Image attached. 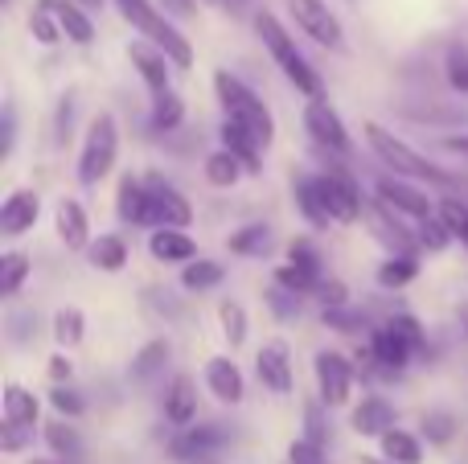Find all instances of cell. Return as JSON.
I'll use <instances>...</instances> for the list:
<instances>
[{"mask_svg": "<svg viewBox=\"0 0 468 464\" xmlns=\"http://www.w3.org/2000/svg\"><path fill=\"white\" fill-rule=\"evenodd\" d=\"M115 8H120L123 21L140 33V41L165 49L177 70H189V66H194V46L186 41V33H177V25H173L161 8H153L148 0H115Z\"/></svg>", "mask_w": 468, "mask_h": 464, "instance_id": "6da1fadb", "label": "cell"}, {"mask_svg": "<svg viewBox=\"0 0 468 464\" xmlns=\"http://www.w3.org/2000/svg\"><path fill=\"white\" fill-rule=\"evenodd\" d=\"M255 33H259V41L267 46V54L275 58V66L283 70V79H288L300 95L321 99V74H316L313 66H308V58L296 49L292 33L280 25V16L275 13H255Z\"/></svg>", "mask_w": 468, "mask_h": 464, "instance_id": "7a4b0ae2", "label": "cell"}, {"mask_svg": "<svg viewBox=\"0 0 468 464\" xmlns=\"http://www.w3.org/2000/svg\"><path fill=\"white\" fill-rule=\"evenodd\" d=\"M214 90H218L222 115H227V120H234L239 128H247L263 148H271V140H275V120H271V111H267L263 99H259L255 90H250L247 82H242L239 74H230V70H218V74H214Z\"/></svg>", "mask_w": 468, "mask_h": 464, "instance_id": "3957f363", "label": "cell"}, {"mask_svg": "<svg viewBox=\"0 0 468 464\" xmlns=\"http://www.w3.org/2000/svg\"><path fill=\"white\" fill-rule=\"evenodd\" d=\"M366 144L374 148V156H378L382 164L395 169V177H407V181H452L444 169H436L420 148H411L407 140H399L395 132H387L382 123H374V120H366Z\"/></svg>", "mask_w": 468, "mask_h": 464, "instance_id": "277c9868", "label": "cell"}, {"mask_svg": "<svg viewBox=\"0 0 468 464\" xmlns=\"http://www.w3.org/2000/svg\"><path fill=\"white\" fill-rule=\"evenodd\" d=\"M115 156H120V123H115L112 111H99L87 128V140H82L79 181L82 185H99L115 169Z\"/></svg>", "mask_w": 468, "mask_h": 464, "instance_id": "5b68a950", "label": "cell"}, {"mask_svg": "<svg viewBox=\"0 0 468 464\" xmlns=\"http://www.w3.org/2000/svg\"><path fill=\"white\" fill-rule=\"evenodd\" d=\"M313 374H316V395H321L324 407H346L349 395H354V366H349L346 353L321 350L313 362Z\"/></svg>", "mask_w": 468, "mask_h": 464, "instance_id": "8992f818", "label": "cell"}, {"mask_svg": "<svg viewBox=\"0 0 468 464\" xmlns=\"http://www.w3.org/2000/svg\"><path fill=\"white\" fill-rule=\"evenodd\" d=\"M304 132L313 136L316 148H324V153H337V156L349 153L346 120H341L337 107H333L324 95L321 99H308V103H304Z\"/></svg>", "mask_w": 468, "mask_h": 464, "instance_id": "52a82bcc", "label": "cell"}, {"mask_svg": "<svg viewBox=\"0 0 468 464\" xmlns=\"http://www.w3.org/2000/svg\"><path fill=\"white\" fill-rule=\"evenodd\" d=\"M148 197H153V230H186L194 222V206L181 189H173L165 177H144Z\"/></svg>", "mask_w": 468, "mask_h": 464, "instance_id": "ba28073f", "label": "cell"}, {"mask_svg": "<svg viewBox=\"0 0 468 464\" xmlns=\"http://www.w3.org/2000/svg\"><path fill=\"white\" fill-rule=\"evenodd\" d=\"M316 189H321V202L324 210H329V222H357V214H362V194H357L354 177H346L341 169L333 173H316Z\"/></svg>", "mask_w": 468, "mask_h": 464, "instance_id": "9c48e42d", "label": "cell"}, {"mask_svg": "<svg viewBox=\"0 0 468 464\" xmlns=\"http://www.w3.org/2000/svg\"><path fill=\"white\" fill-rule=\"evenodd\" d=\"M288 5H292V16H296L300 33H308L316 46H324V49H341V46H346L341 21L329 13V5H324V0H288Z\"/></svg>", "mask_w": 468, "mask_h": 464, "instance_id": "30bf717a", "label": "cell"}, {"mask_svg": "<svg viewBox=\"0 0 468 464\" xmlns=\"http://www.w3.org/2000/svg\"><path fill=\"white\" fill-rule=\"evenodd\" d=\"M378 202H387L395 214H407V218H415V222L436 214V202H431L420 185H411L407 177H378Z\"/></svg>", "mask_w": 468, "mask_h": 464, "instance_id": "8fae6325", "label": "cell"}, {"mask_svg": "<svg viewBox=\"0 0 468 464\" xmlns=\"http://www.w3.org/2000/svg\"><path fill=\"white\" fill-rule=\"evenodd\" d=\"M255 374L259 383L267 386L271 395H292V353H288V342H267L255 358Z\"/></svg>", "mask_w": 468, "mask_h": 464, "instance_id": "7c38bea8", "label": "cell"}, {"mask_svg": "<svg viewBox=\"0 0 468 464\" xmlns=\"http://www.w3.org/2000/svg\"><path fill=\"white\" fill-rule=\"evenodd\" d=\"M128 58H132L136 74L144 79V87L153 90V95H161V90H173V87H169L173 62H169V54H165V49L148 46V41H132V46H128Z\"/></svg>", "mask_w": 468, "mask_h": 464, "instance_id": "4fadbf2b", "label": "cell"}, {"mask_svg": "<svg viewBox=\"0 0 468 464\" xmlns=\"http://www.w3.org/2000/svg\"><path fill=\"white\" fill-rule=\"evenodd\" d=\"M37 214H41V197L33 194V189H13V194L5 197V206H0V235L16 238V235H25V230H33Z\"/></svg>", "mask_w": 468, "mask_h": 464, "instance_id": "5bb4252c", "label": "cell"}, {"mask_svg": "<svg viewBox=\"0 0 468 464\" xmlns=\"http://www.w3.org/2000/svg\"><path fill=\"white\" fill-rule=\"evenodd\" d=\"M54 230H58V238L66 243V251H87L95 238H90V218H87V210H82L74 197H62L58 202V210H54Z\"/></svg>", "mask_w": 468, "mask_h": 464, "instance_id": "9a60e30c", "label": "cell"}, {"mask_svg": "<svg viewBox=\"0 0 468 464\" xmlns=\"http://www.w3.org/2000/svg\"><path fill=\"white\" fill-rule=\"evenodd\" d=\"M411 353H415V345L407 342L403 333H395L390 325L374 329V337H370V358L378 362L387 374H399V370L411 366Z\"/></svg>", "mask_w": 468, "mask_h": 464, "instance_id": "2e32d148", "label": "cell"}, {"mask_svg": "<svg viewBox=\"0 0 468 464\" xmlns=\"http://www.w3.org/2000/svg\"><path fill=\"white\" fill-rule=\"evenodd\" d=\"M349 427H354L357 436L382 440L387 432H395V407H390L382 395H366V399L354 407V416H349Z\"/></svg>", "mask_w": 468, "mask_h": 464, "instance_id": "e0dca14e", "label": "cell"}, {"mask_svg": "<svg viewBox=\"0 0 468 464\" xmlns=\"http://www.w3.org/2000/svg\"><path fill=\"white\" fill-rule=\"evenodd\" d=\"M206 386H210V395L218 403H242V395H247V378H242V370L234 366L230 358H210L206 362Z\"/></svg>", "mask_w": 468, "mask_h": 464, "instance_id": "ac0fdd59", "label": "cell"}, {"mask_svg": "<svg viewBox=\"0 0 468 464\" xmlns=\"http://www.w3.org/2000/svg\"><path fill=\"white\" fill-rule=\"evenodd\" d=\"M222 444L218 424H202V427H181L169 440V457L173 460H206V452H214Z\"/></svg>", "mask_w": 468, "mask_h": 464, "instance_id": "d6986e66", "label": "cell"}, {"mask_svg": "<svg viewBox=\"0 0 468 464\" xmlns=\"http://www.w3.org/2000/svg\"><path fill=\"white\" fill-rule=\"evenodd\" d=\"M165 419H169L177 432L197 419V386L189 374H177L169 383V391H165Z\"/></svg>", "mask_w": 468, "mask_h": 464, "instance_id": "ffe728a7", "label": "cell"}, {"mask_svg": "<svg viewBox=\"0 0 468 464\" xmlns=\"http://www.w3.org/2000/svg\"><path fill=\"white\" fill-rule=\"evenodd\" d=\"M115 214L132 227H153V197L148 185L140 177H123L120 181V197H115Z\"/></svg>", "mask_w": 468, "mask_h": 464, "instance_id": "44dd1931", "label": "cell"}, {"mask_svg": "<svg viewBox=\"0 0 468 464\" xmlns=\"http://www.w3.org/2000/svg\"><path fill=\"white\" fill-rule=\"evenodd\" d=\"M148 251H153L156 263H181V268L197 259V243L186 230H153L148 235Z\"/></svg>", "mask_w": 468, "mask_h": 464, "instance_id": "7402d4cb", "label": "cell"}, {"mask_svg": "<svg viewBox=\"0 0 468 464\" xmlns=\"http://www.w3.org/2000/svg\"><path fill=\"white\" fill-rule=\"evenodd\" d=\"M46 5L54 8L66 41H74V46H90V41H95V21L87 16V8H82L79 0H46Z\"/></svg>", "mask_w": 468, "mask_h": 464, "instance_id": "603a6c76", "label": "cell"}, {"mask_svg": "<svg viewBox=\"0 0 468 464\" xmlns=\"http://www.w3.org/2000/svg\"><path fill=\"white\" fill-rule=\"evenodd\" d=\"M0 403H5V424H16V427H33L41 416V403L33 391H25L21 383H5V395H0Z\"/></svg>", "mask_w": 468, "mask_h": 464, "instance_id": "cb8c5ba5", "label": "cell"}, {"mask_svg": "<svg viewBox=\"0 0 468 464\" xmlns=\"http://www.w3.org/2000/svg\"><path fill=\"white\" fill-rule=\"evenodd\" d=\"M222 148L239 156L247 173H259V169H263V164H259V156H263V144H259V140L250 136L247 128H239L234 120H222Z\"/></svg>", "mask_w": 468, "mask_h": 464, "instance_id": "d4e9b609", "label": "cell"}, {"mask_svg": "<svg viewBox=\"0 0 468 464\" xmlns=\"http://www.w3.org/2000/svg\"><path fill=\"white\" fill-rule=\"evenodd\" d=\"M87 259H90V268L115 276V271L128 268V243H123L120 235H99L95 243L87 247Z\"/></svg>", "mask_w": 468, "mask_h": 464, "instance_id": "484cf974", "label": "cell"}, {"mask_svg": "<svg viewBox=\"0 0 468 464\" xmlns=\"http://www.w3.org/2000/svg\"><path fill=\"white\" fill-rule=\"evenodd\" d=\"M227 247H230L234 255H250V259H263V255L275 247V235H271V227H263V222H250V227L234 230V235L227 238Z\"/></svg>", "mask_w": 468, "mask_h": 464, "instance_id": "4316f807", "label": "cell"}, {"mask_svg": "<svg viewBox=\"0 0 468 464\" xmlns=\"http://www.w3.org/2000/svg\"><path fill=\"white\" fill-rule=\"evenodd\" d=\"M378 448H382V457H387L390 464H423V444H420V436L403 432V427H395V432L382 436Z\"/></svg>", "mask_w": 468, "mask_h": 464, "instance_id": "83f0119b", "label": "cell"}, {"mask_svg": "<svg viewBox=\"0 0 468 464\" xmlns=\"http://www.w3.org/2000/svg\"><path fill=\"white\" fill-rule=\"evenodd\" d=\"M242 161L234 153H227V148H218V153H210L206 156V181H210L214 189H230V185H239V177H242Z\"/></svg>", "mask_w": 468, "mask_h": 464, "instance_id": "f1b7e54d", "label": "cell"}, {"mask_svg": "<svg viewBox=\"0 0 468 464\" xmlns=\"http://www.w3.org/2000/svg\"><path fill=\"white\" fill-rule=\"evenodd\" d=\"M82 337H87V317H82V309H74V304L58 309L54 312V342L62 345V350H74Z\"/></svg>", "mask_w": 468, "mask_h": 464, "instance_id": "f546056e", "label": "cell"}, {"mask_svg": "<svg viewBox=\"0 0 468 464\" xmlns=\"http://www.w3.org/2000/svg\"><path fill=\"white\" fill-rule=\"evenodd\" d=\"M222 279H227V268L214 259H197V263H186V268H181V288H189V292L218 288Z\"/></svg>", "mask_w": 468, "mask_h": 464, "instance_id": "4dcf8cb0", "label": "cell"}, {"mask_svg": "<svg viewBox=\"0 0 468 464\" xmlns=\"http://www.w3.org/2000/svg\"><path fill=\"white\" fill-rule=\"evenodd\" d=\"M296 206H300V214H304L313 227H329V210H324V202H321V189H316V173L313 177H300L296 181Z\"/></svg>", "mask_w": 468, "mask_h": 464, "instance_id": "1f68e13d", "label": "cell"}, {"mask_svg": "<svg viewBox=\"0 0 468 464\" xmlns=\"http://www.w3.org/2000/svg\"><path fill=\"white\" fill-rule=\"evenodd\" d=\"M25 279H29V255H21V251L0 255V296H5V301H13V296L21 292Z\"/></svg>", "mask_w": 468, "mask_h": 464, "instance_id": "d6a6232c", "label": "cell"}, {"mask_svg": "<svg viewBox=\"0 0 468 464\" xmlns=\"http://www.w3.org/2000/svg\"><path fill=\"white\" fill-rule=\"evenodd\" d=\"M181 120H186V103H181L177 90H161V95H153V128L156 132L181 128Z\"/></svg>", "mask_w": 468, "mask_h": 464, "instance_id": "836d02e7", "label": "cell"}, {"mask_svg": "<svg viewBox=\"0 0 468 464\" xmlns=\"http://www.w3.org/2000/svg\"><path fill=\"white\" fill-rule=\"evenodd\" d=\"M415 276H420L415 255H390V259L378 268V288H407Z\"/></svg>", "mask_w": 468, "mask_h": 464, "instance_id": "e575fe53", "label": "cell"}, {"mask_svg": "<svg viewBox=\"0 0 468 464\" xmlns=\"http://www.w3.org/2000/svg\"><path fill=\"white\" fill-rule=\"evenodd\" d=\"M46 444L58 460H79V452H82L79 432H74L70 424H62V419H58V424H46Z\"/></svg>", "mask_w": 468, "mask_h": 464, "instance_id": "d590c367", "label": "cell"}, {"mask_svg": "<svg viewBox=\"0 0 468 464\" xmlns=\"http://www.w3.org/2000/svg\"><path fill=\"white\" fill-rule=\"evenodd\" d=\"M218 325H222V337L230 342V350H239L247 342V309L239 301H222L218 304Z\"/></svg>", "mask_w": 468, "mask_h": 464, "instance_id": "8d00e7d4", "label": "cell"}, {"mask_svg": "<svg viewBox=\"0 0 468 464\" xmlns=\"http://www.w3.org/2000/svg\"><path fill=\"white\" fill-rule=\"evenodd\" d=\"M288 263L296 271H304L308 279H316V284H321V251H316V243L313 238H292L288 243Z\"/></svg>", "mask_w": 468, "mask_h": 464, "instance_id": "74e56055", "label": "cell"}, {"mask_svg": "<svg viewBox=\"0 0 468 464\" xmlns=\"http://www.w3.org/2000/svg\"><path fill=\"white\" fill-rule=\"evenodd\" d=\"M165 362H169V342H148L144 350L132 358V378H136V383H148Z\"/></svg>", "mask_w": 468, "mask_h": 464, "instance_id": "f35d334b", "label": "cell"}, {"mask_svg": "<svg viewBox=\"0 0 468 464\" xmlns=\"http://www.w3.org/2000/svg\"><path fill=\"white\" fill-rule=\"evenodd\" d=\"M436 218L444 222L452 238H468V202H461V197H444V202L436 206Z\"/></svg>", "mask_w": 468, "mask_h": 464, "instance_id": "ab89813d", "label": "cell"}, {"mask_svg": "<svg viewBox=\"0 0 468 464\" xmlns=\"http://www.w3.org/2000/svg\"><path fill=\"white\" fill-rule=\"evenodd\" d=\"M29 29H33V37H37L41 46H54V41L62 37V25H58L54 8H49L46 0H37V8H33V16H29Z\"/></svg>", "mask_w": 468, "mask_h": 464, "instance_id": "60d3db41", "label": "cell"}, {"mask_svg": "<svg viewBox=\"0 0 468 464\" xmlns=\"http://www.w3.org/2000/svg\"><path fill=\"white\" fill-rule=\"evenodd\" d=\"M456 427H461V419H456L452 411H428V416H423V436H428V444H448L456 436Z\"/></svg>", "mask_w": 468, "mask_h": 464, "instance_id": "b9f144b4", "label": "cell"}, {"mask_svg": "<svg viewBox=\"0 0 468 464\" xmlns=\"http://www.w3.org/2000/svg\"><path fill=\"white\" fill-rule=\"evenodd\" d=\"M415 243L420 247H428V251H444L448 243H452V235H448V227L431 214V218H423L420 227H415Z\"/></svg>", "mask_w": 468, "mask_h": 464, "instance_id": "7bdbcfd3", "label": "cell"}, {"mask_svg": "<svg viewBox=\"0 0 468 464\" xmlns=\"http://www.w3.org/2000/svg\"><path fill=\"white\" fill-rule=\"evenodd\" d=\"M49 407L66 419H79L82 411H87V403H82V395L70 391V386H54V391H49Z\"/></svg>", "mask_w": 468, "mask_h": 464, "instance_id": "ee69618b", "label": "cell"}, {"mask_svg": "<svg viewBox=\"0 0 468 464\" xmlns=\"http://www.w3.org/2000/svg\"><path fill=\"white\" fill-rule=\"evenodd\" d=\"M444 79L452 90H461V95H468V49H452L444 62Z\"/></svg>", "mask_w": 468, "mask_h": 464, "instance_id": "f6af8a7d", "label": "cell"}, {"mask_svg": "<svg viewBox=\"0 0 468 464\" xmlns=\"http://www.w3.org/2000/svg\"><path fill=\"white\" fill-rule=\"evenodd\" d=\"M267 304H271V312H275L280 321H292V317L300 312V296H296V292H288V288H280V284H275L271 292H267Z\"/></svg>", "mask_w": 468, "mask_h": 464, "instance_id": "bcb514c9", "label": "cell"}, {"mask_svg": "<svg viewBox=\"0 0 468 464\" xmlns=\"http://www.w3.org/2000/svg\"><path fill=\"white\" fill-rule=\"evenodd\" d=\"M387 325H390V329H395V333H403V337H407V342H411V345H415V350H423V329H420V321H415V317H411V312H395V317H390V321H387Z\"/></svg>", "mask_w": 468, "mask_h": 464, "instance_id": "7dc6e473", "label": "cell"}, {"mask_svg": "<svg viewBox=\"0 0 468 464\" xmlns=\"http://www.w3.org/2000/svg\"><path fill=\"white\" fill-rule=\"evenodd\" d=\"M29 440H33V427H16V424L0 427V452H8V457H13V452H21Z\"/></svg>", "mask_w": 468, "mask_h": 464, "instance_id": "c3c4849f", "label": "cell"}, {"mask_svg": "<svg viewBox=\"0 0 468 464\" xmlns=\"http://www.w3.org/2000/svg\"><path fill=\"white\" fill-rule=\"evenodd\" d=\"M324 325L341 329V333H357V329H366V321L349 309H324Z\"/></svg>", "mask_w": 468, "mask_h": 464, "instance_id": "681fc988", "label": "cell"}, {"mask_svg": "<svg viewBox=\"0 0 468 464\" xmlns=\"http://www.w3.org/2000/svg\"><path fill=\"white\" fill-rule=\"evenodd\" d=\"M288 464H324V448H316V444H308V440H292Z\"/></svg>", "mask_w": 468, "mask_h": 464, "instance_id": "f907efd6", "label": "cell"}, {"mask_svg": "<svg viewBox=\"0 0 468 464\" xmlns=\"http://www.w3.org/2000/svg\"><path fill=\"white\" fill-rule=\"evenodd\" d=\"M316 301H321L324 309H346V284H337V279H324V284L316 288Z\"/></svg>", "mask_w": 468, "mask_h": 464, "instance_id": "816d5d0a", "label": "cell"}, {"mask_svg": "<svg viewBox=\"0 0 468 464\" xmlns=\"http://www.w3.org/2000/svg\"><path fill=\"white\" fill-rule=\"evenodd\" d=\"M308 444H316V448H324V427H321V407H308Z\"/></svg>", "mask_w": 468, "mask_h": 464, "instance_id": "f5cc1de1", "label": "cell"}, {"mask_svg": "<svg viewBox=\"0 0 468 464\" xmlns=\"http://www.w3.org/2000/svg\"><path fill=\"white\" fill-rule=\"evenodd\" d=\"M70 370H74V362L66 358V353H54V358H49V378H54L58 386H62L66 378H70Z\"/></svg>", "mask_w": 468, "mask_h": 464, "instance_id": "db71d44e", "label": "cell"}, {"mask_svg": "<svg viewBox=\"0 0 468 464\" xmlns=\"http://www.w3.org/2000/svg\"><path fill=\"white\" fill-rule=\"evenodd\" d=\"M70 111L74 99H62V107H58V144H66V136H70Z\"/></svg>", "mask_w": 468, "mask_h": 464, "instance_id": "11a10c76", "label": "cell"}, {"mask_svg": "<svg viewBox=\"0 0 468 464\" xmlns=\"http://www.w3.org/2000/svg\"><path fill=\"white\" fill-rule=\"evenodd\" d=\"M13 144H16V111L13 107H5V148H0V153H13Z\"/></svg>", "mask_w": 468, "mask_h": 464, "instance_id": "9f6ffc18", "label": "cell"}, {"mask_svg": "<svg viewBox=\"0 0 468 464\" xmlns=\"http://www.w3.org/2000/svg\"><path fill=\"white\" fill-rule=\"evenodd\" d=\"M444 148L456 156H468V136H444Z\"/></svg>", "mask_w": 468, "mask_h": 464, "instance_id": "6f0895ef", "label": "cell"}, {"mask_svg": "<svg viewBox=\"0 0 468 464\" xmlns=\"http://www.w3.org/2000/svg\"><path fill=\"white\" fill-rule=\"evenodd\" d=\"M165 8H169V13H177V16H189V13H194V0H165Z\"/></svg>", "mask_w": 468, "mask_h": 464, "instance_id": "680465c9", "label": "cell"}, {"mask_svg": "<svg viewBox=\"0 0 468 464\" xmlns=\"http://www.w3.org/2000/svg\"><path fill=\"white\" fill-rule=\"evenodd\" d=\"M222 5H227L230 13H247V5H250V0H222Z\"/></svg>", "mask_w": 468, "mask_h": 464, "instance_id": "91938a15", "label": "cell"}, {"mask_svg": "<svg viewBox=\"0 0 468 464\" xmlns=\"http://www.w3.org/2000/svg\"><path fill=\"white\" fill-rule=\"evenodd\" d=\"M362 464H390L387 457H362Z\"/></svg>", "mask_w": 468, "mask_h": 464, "instance_id": "94428289", "label": "cell"}, {"mask_svg": "<svg viewBox=\"0 0 468 464\" xmlns=\"http://www.w3.org/2000/svg\"><path fill=\"white\" fill-rule=\"evenodd\" d=\"M25 464H74V460H58L54 457V460H25Z\"/></svg>", "mask_w": 468, "mask_h": 464, "instance_id": "6125c7cd", "label": "cell"}, {"mask_svg": "<svg viewBox=\"0 0 468 464\" xmlns=\"http://www.w3.org/2000/svg\"><path fill=\"white\" fill-rule=\"evenodd\" d=\"M79 5H82V8H99V5H103V0H79Z\"/></svg>", "mask_w": 468, "mask_h": 464, "instance_id": "be15d7a7", "label": "cell"}, {"mask_svg": "<svg viewBox=\"0 0 468 464\" xmlns=\"http://www.w3.org/2000/svg\"><path fill=\"white\" fill-rule=\"evenodd\" d=\"M464 321H468V312H464Z\"/></svg>", "mask_w": 468, "mask_h": 464, "instance_id": "e7e4bbea", "label": "cell"}, {"mask_svg": "<svg viewBox=\"0 0 468 464\" xmlns=\"http://www.w3.org/2000/svg\"><path fill=\"white\" fill-rule=\"evenodd\" d=\"M202 464H210V460H202Z\"/></svg>", "mask_w": 468, "mask_h": 464, "instance_id": "03108f58", "label": "cell"}, {"mask_svg": "<svg viewBox=\"0 0 468 464\" xmlns=\"http://www.w3.org/2000/svg\"><path fill=\"white\" fill-rule=\"evenodd\" d=\"M464 243H468V238H464Z\"/></svg>", "mask_w": 468, "mask_h": 464, "instance_id": "003e7915", "label": "cell"}]
</instances>
